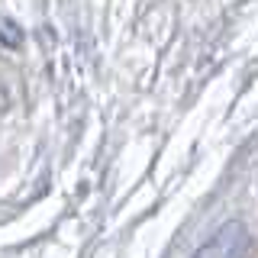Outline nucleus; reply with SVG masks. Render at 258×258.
<instances>
[{
	"label": "nucleus",
	"mask_w": 258,
	"mask_h": 258,
	"mask_svg": "<svg viewBox=\"0 0 258 258\" xmlns=\"http://www.w3.org/2000/svg\"><path fill=\"white\" fill-rule=\"evenodd\" d=\"M245 245H248L245 229H242L239 223H232V226H226V229L216 232V236L200 248L197 258H242L245 255Z\"/></svg>",
	"instance_id": "nucleus-1"
}]
</instances>
